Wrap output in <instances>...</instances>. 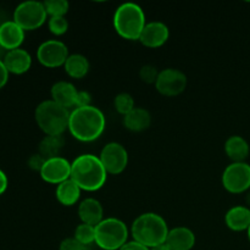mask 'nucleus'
Masks as SVG:
<instances>
[{
	"label": "nucleus",
	"mask_w": 250,
	"mask_h": 250,
	"mask_svg": "<svg viewBox=\"0 0 250 250\" xmlns=\"http://www.w3.org/2000/svg\"><path fill=\"white\" fill-rule=\"evenodd\" d=\"M81 192H82V189L78 187L77 183L73 182L70 178V180L58 185L55 190V197L58 202L63 207H72L80 200Z\"/></svg>",
	"instance_id": "nucleus-22"
},
{
	"label": "nucleus",
	"mask_w": 250,
	"mask_h": 250,
	"mask_svg": "<svg viewBox=\"0 0 250 250\" xmlns=\"http://www.w3.org/2000/svg\"><path fill=\"white\" fill-rule=\"evenodd\" d=\"M65 72L67 76L75 80H81V78L85 77L87 73L89 72L90 63L88 61L87 56L82 55V54H70V56L66 60L65 65Z\"/></svg>",
	"instance_id": "nucleus-23"
},
{
	"label": "nucleus",
	"mask_w": 250,
	"mask_h": 250,
	"mask_svg": "<svg viewBox=\"0 0 250 250\" xmlns=\"http://www.w3.org/2000/svg\"><path fill=\"white\" fill-rule=\"evenodd\" d=\"M168 227L165 219L155 212H144L139 215L131 226L133 241L148 247L149 249L166 242Z\"/></svg>",
	"instance_id": "nucleus-3"
},
{
	"label": "nucleus",
	"mask_w": 250,
	"mask_h": 250,
	"mask_svg": "<svg viewBox=\"0 0 250 250\" xmlns=\"http://www.w3.org/2000/svg\"><path fill=\"white\" fill-rule=\"evenodd\" d=\"M106 120L102 110L97 106L75 107L70 114L68 132L83 143L94 142L104 133Z\"/></svg>",
	"instance_id": "nucleus-1"
},
{
	"label": "nucleus",
	"mask_w": 250,
	"mask_h": 250,
	"mask_svg": "<svg viewBox=\"0 0 250 250\" xmlns=\"http://www.w3.org/2000/svg\"><path fill=\"white\" fill-rule=\"evenodd\" d=\"M248 238H249V242H250V227L248 229Z\"/></svg>",
	"instance_id": "nucleus-37"
},
{
	"label": "nucleus",
	"mask_w": 250,
	"mask_h": 250,
	"mask_svg": "<svg viewBox=\"0 0 250 250\" xmlns=\"http://www.w3.org/2000/svg\"><path fill=\"white\" fill-rule=\"evenodd\" d=\"M46 14L50 17L65 16L70 9V4L67 0H46L44 1Z\"/></svg>",
	"instance_id": "nucleus-27"
},
{
	"label": "nucleus",
	"mask_w": 250,
	"mask_h": 250,
	"mask_svg": "<svg viewBox=\"0 0 250 250\" xmlns=\"http://www.w3.org/2000/svg\"><path fill=\"white\" fill-rule=\"evenodd\" d=\"M7 186H9V181H7V176L5 175L4 171L0 170V195H2L5 192H6Z\"/></svg>",
	"instance_id": "nucleus-35"
},
{
	"label": "nucleus",
	"mask_w": 250,
	"mask_h": 250,
	"mask_svg": "<svg viewBox=\"0 0 250 250\" xmlns=\"http://www.w3.org/2000/svg\"><path fill=\"white\" fill-rule=\"evenodd\" d=\"M59 250H89V247L80 243L75 237L65 238L59 246Z\"/></svg>",
	"instance_id": "nucleus-30"
},
{
	"label": "nucleus",
	"mask_w": 250,
	"mask_h": 250,
	"mask_svg": "<svg viewBox=\"0 0 250 250\" xmlns=\"http://www.w3.org/2000/svg\"><path fill=\"white\" fill-rule=\"evenodd\" d=\"M51 100L58 103L66 109H75L76 99H77L78 90L71 82L67 81H59L54 83L50 89Z\"/></svg>",
	"instance_id": "nucleus-16"
},
{
	"label": "nucleus",
	"mask_w": 250,
	"mask_h": 250,
	"mask_svg": "<svg viewBox=\"0 0 250 250\" xmlns=\"http://www.w3.org/2000/svg\"><path fill=\"white\" fill-rule=\"evenodd\" d=\"M114 28L121 38L127 41H139L146 27V14L138 4L125 2L120 5L112 19Z\"/></svg>",
	"instance_id": "nucleus-5"
},
{
	"label": "nucleus",
	"mask_w": 250,
	"mask_h": 250,
	"mask_svg": "<svg viewBox=\"0 0 250 250\" xmlns=\"http://www.w3.org/2000/svg\"><path fill=\"white\" fill-rule=\"evenodd\" d=\"M168 37H170V29L164 22L151 21L146 22L139 37V42L146 48L156 49L163 46L168 41Z\"/></svg>",
	"instance_id": "nucleus-13"
},
{
	"label": "nucleus",
	"mask_w": 250,
	"mask_h": 250,
	"mask_svg": "<svg viewBox=\"0 0 250 250\" xmlns=\"http://www.w3.org/2000/svg\"><path fill=\"white\" fill-rule=\"evenodd\" d=\"M5 67L12 75H23L31 68L32 56L24 49L19 48L15 50L6 51L2 58Z\"/></svg>",
	"instance_id": "nucleus-15"
},
{
	"label": "nucleus",
	"mask_w": 250,
	"mask_h": 250,
	"mask_svg": "<svg viewBox=\"0 0 250 250\" xmlns=\"http://www.w3.org/2000/svg\"><path fill=\"white\" fill-rule=\"evenodd\" d=\"M165 243L171 250H192L195 246V234L188 227H175L168 231Z\"/></svg>",
	"instance_id": "nucleus-18"
},
{
	"label": "nucleus",
	"mask_w": 250,
	"mask_h": 250,
	"mask_svg": "<svg viewBox=\"0 0 250 250\" xmlns=\"http://www.w3.org/2000/svg\"><path fill=\"white\" fill-rule=\"evenodd\" d=\"M225 153L232 163H246L250 153L249 143L241 136H231L225 142Z\"/></svg>",
	"instance_id": "nucleus-20"
},
{
	"label": "nucleus",
	"mask_w": 250,
	"mask_h": 250,
	"mask_svg": "<svg viewBox=\"0 0 250 250\" xmlns=\"http://www.w3.org/2000/svg\"><path fill=\"white\" fill-rule=\"evenodd\" d=\"M71 111L54 100H44L34 110L37 126L45 136H62L68 129Z\"/></svg>",
	"instance_id": "nucleus-4"
},
{
	"label": "nucleus",
	"mask_w": 250,
	"mask_h": 250,
	"mask_svg": "<svg viewBox=\"0 0 250 250\" xmlns=\"http://www.w3.org/2000/svg\"><path fill=\"white\" fill-rule=\"evenodd\" d=\"M150 250H171V249L168 248L167 244L164 243V244H160V246L154 247V248H150Z\"/></svg>",
	"instance_id": "nucleus-36"
},
{
	"label": "nucleus",
	"mask_w": 250,
	"mask_h": 250,
	"mask_svg": "<svg viewBox=\"0 0 250 250\" xmlns=\"http://www.w3.org/2000/svg\"><path fill=\"white\" fill-rule=\"evenodd\" d=\"M46 10L44 2L28 0L16 6L14 10V21L26 31H34L43 26L46 21Z\"/></svg>",
	"instance_id": "nucleus-7"
},
{
	"label": "nucleus",
	"mask_w": 250,
	"mask_h": 250,
	"mask_svg": "<svg viewBox=\"0 0 250 250\" xmlns=\"http://www.w3.org/2000/svg\"><path fill=\"white\" fill-rule=\"evenodd\" d=\"M78 217L82 224L97 226L104 220V209L99 200L95 198H85L78 205Z\"/></svg>",
	"instance_id": "nucleus-17"
},
{
	"label": "nucleus",
	"mask_w": 250,
	"mask_h": 250,
	"mask_svg": "<svg viewBox=\"0 0 250 250\" xmlns=\"http://www.w3.org/2000/svg\"><path fill=\"white\" fill-rule=\"evenodd\" d=\"M128 234L122 220L107 217L95 226V244L103 250H120L128 242Z\"/></svg>",
	"instance_id": "nucleus-6"
},
{
	"label": "nucleus",
	"mask_w": 250,
	"mask_h": 250,
	"mask_svg": "<svg viewBox=\"0 0 250 250\" xmlns=\"http://www.w3.org/2000/svg\"><path fill=\"white\" fill-rule=\"evenodd\" d=\"M114 107L120 115L126 116L127 114H129L136 107L133 97L129 93H120L115 97Z\"/></svg>",
	"instance_id": "nucleus-26"
},
{
	"label": "nucleus",
	"mask_w": 250,
	"mask_h": 250,
	"mask_svg": "<svg viewBox=\"0 0 250 250\" xmlns=\"http://www.w3.org/2000/svg\"><path fill=\"white\" fill-rule=\"evenodd\" d=\"M39 175L46 183L58 186L71 178V163L62 156L46 159Z\"/></svg>",
	"instance_id": "nucleus-12"
},
{
	"label": "nucleus",
	"mask_w": 250,
	"mask_h": 250,
	"mask_svg": "<svg viewBox=\"0 0 250 250\" xmlns=\"http://www.w3.org/2000/svg\"><path fill=\"white\" fill-rule=\"evenodd\" d=\"M9 71L5 67L4 62H2V60H0V89H2L6 85L7 81H9Z\"/></svg>",
	"instance_id": "nucleus-33"
},
{
	"label": "nucleus",
	"mask_w": 250,
	"mask_h": 250,
	"mask_svg": "<svg viewBox=\"0 0 250 250\" xmlns=\"http://www.w3.org/2000/svg\"><path fill=\"white\" fill-rule=\"evenodd\" d=\"M124 126L131 132H143L150 127L151 115L144 107H134L129 114L124 116Z\"/></svg>",
	"instance_id": "nucleus-21"
},
{
	"label": "nucleus",
	"mask_w": 250,
	"mask_h": 250,
	"mask_svg": "<svg viewBox=\"0 0 250 250\" xmlns=\"http://www.w3.org/2000/svg\"><path fill=\"white\" fill-rule=\"evenodd\" d=\"M225 222L231 231H248L250 227V208L244 205L231 208L225 215Z\"/></svg>",
	"instance_id": "nucleus-19"
},
{
	"label": "nucleus",
	"mask_w": 250,
	"mask_h": 250,
	"mask_svg": "<svg viewBox=\"0 0 250 250\" xmlns=\"http://www.w3.org/2000/svg\"><path fill=\"white\" fill-rule=\"evenodd\" d=\"M48 28L54 36H63L68 31V21L65 16L50 17L48 20Z\"/></svg>",
	"instance_id": "nucleus-28"
},
{
	"label": "nucleus",
	"mask_w": 250,
	"mask_h": 250,
	"mask_svg": "<svg viewBox=\"0 0 250 250\" xmlns=\"http://www.w3.org/2000/svg\"><path fill=\"white\" fill-rule=\"evenodd\" d=\"M99 159L107 175H120L128 165V151L122 144L110 142L102 149Z\"/></svg>",
	"instance_id": "nucleus-10"
},
{
	"label": "nucleus",
	"mask_w": 250,
	"mask_h": 250,
	"mask_svg": "<svg viewBox=\"0 0 250 250\" xmlns=\"http://www.w3.org/2000/svg\"><path fill=\"white\" fill-rule=\"evenodd\" d=\"M120 250H150L148 247L143 246V244L138 243L136 241H131V242H127L124 247H122Z\"/></svg>",
	"instance_id": "nucleus-34"
},
{
	"label": "nucleus",
	"mask_w": 250,
	"mask_h": 250,
	"mask_svg": "<svg viewBox=\"0 0 250 250\" xmlns=\"http://www.w3.org/2000/svg\"><path fill=\"white\" fill-rule=\"evenodd\" d=\"M65 146V139L62 136H45L38 146V153L45 159L60 156Z\"/></svg>",
	"instance_id": "nucleus-24"
},
{
	"label": "nucleus",
	"mask_w": 250,
	"mask_h": 250,
	"mask_svg": "<svg viewBox=\"0 0 250 250\" xmlns=\"http://www.w3.org/2000/svg\"><path fill=\"white\" fill-rule=\"evenodd\" d=\"M160 71L153 65H144L139 70V78L146 84H155Z\"/></svg>",
	"instance_id": "nucleus-29"
},
{
	"label": "nucleus",
	"mask_w": 250,
	"mask_h": 250,
	"mask_svg": "<svg viewBox=\"0 0 250 250\" xmlns=\"http://www.w3.org/2000/svg\"><path fill=\"white\" fill-rule=\"evenodd\" d=\"M90 105H92V95H90V93L85 92V90H78L75 107H84L90 106Z\"/></svg>",
	"instance_id": "nucleus-32"
},
{
	"label": "nucleus",
	"mask_w": 250,
	"mask_h": 250,
	"mask_svg": "<svg viewBox=\"0 0 250 250\" xmlns=\"http://www.w3.org/2000/svg\"><path fill=\"white\" fill-rule=\"evenodd\" d=\"M187 87V76L177 68L168 67L159 72L155 88L164 97H177L182 94Z\"/></svg>",
	"instance_id": "nucleus-11"
},
{
	"label": "nucleus",
	"mask_w": 250,
	"mask_h": 250,
	"mask_svg": "<svg viewBox=\"0 0 250 250\" xmlns=\"http://www.w3.org/2000/svg\"><path fill=\"white\" fill-rule=\"evenodd\" d=\"M45 161L46 159L44 158V156H42L39 153L33 154V155L28 159V167L33 171H38V172H41L42 167H43Z\"/></svg>",
	"instance_id": "nucleus-31"
},
{
	"label": "nucleus",
	"mask_w": 250,
	"mask_h": 250,
	"mask_svg": "<svg viewBox=\"0 0 250 250\" xmlns=\"http://www.w3.org/2000/svg\"><path fill=\"white\" fill-rule=\"evenodd\" d=\"M75 237L80 243L84 244V246L90 247L93 243H95V226H90V225L82 224L81 222L75 229Z\"/></svg>",
	"instance_id": "nucleus-25"
},
{
	"label": "nucleus",
	"mask_w": 250,
	"mask_h": 250,
	"mask_svg": "<svg viewBox=\"0 0 250 250\" xmlns=\"http://www.w3.org/2000/svg\"><path fill=\"white\" fill-rule=\"evenodd\" d=\"M107 172L99 156L82 154L71 163V180L85 192H95L104 187Z\"/></svg>",
	"instance_id": "nucleus-2"
},
{
	"label": "nucleus",
	"mask_w": 250,
	"mask_h": 250,
	"mask_svg": "<svg viewBox=\"0 0 250 250\" xmlns=\"http://www.w3.org/2000/svg\"><path fill=\"white\" fill-rule=\"evenodd\" d=\"M222 186L232 194H241L250 188V165L247 163H232L222 173Z\"/></svg>",
	"instance_id": "nucleus-8"
},
{
	"label": "nucleus",
	"mask_w": 250,
	"mask_h": 250,
	"mask_svg": "<svg viewBox=\"0 0 250 250\" xmlns=\"http://www.w3.org/2000/svg\"><path fill=\"white\" fill-rule=\"evenodd\" d=\"M24 41V31L14 21H5L0 24V46L5 51L21 48Z\"/></svg>",
	"instance_id": "nucleus-14"
},
{
	"label": "nucleus",
	"mask_w": 250,
	"mask_h": 250,
	"mask_svg": "<svg viewBox=\"0 0 250 250\" xmlns=\"http://www.w3.org/2000/svg\"><path fill=\"white\" fill-rule=\"evenodd\" d=\"M68 56L70 54L67 45L58 39L43 42L37 49V59L41 65L48 68H58L63 66Z\"/></svg>",
	"instance_id": "nucleus-9"
}]
</instances>
